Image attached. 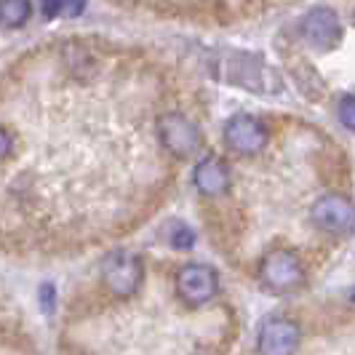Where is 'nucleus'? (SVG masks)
Instances as JSON below:
<instances>
[{
    "instance_id": "dca6fc26",
    "label": "nucleus",
    "mask_w": 355,
    "mask_h": 355,
    "mask_svg": "<svg viewBox=\"0 0 355 355\" xmlns=\"http://www.w3.org/2000/svg\"><path fill=\"white\" fill-rule=\"evenodd\" d=\"M11 155V134L0 125V163Z\"/></svg>"
},
{
    "instance_id": "39448f33",
    "label": "nucleus",
    "mask_w": 355,
    "mask_h": 355,
    "mask_svg": "<svg viewBox=\"0 0 355 355\" xmlns=\"http://www.w3.org/2000/svg\"><path fill=\"white\" fill-rule=\"evenodd\" d=\"M177 294L187 307H200L219 291V275L209 265H184L177 272Z\"/></svg>"
},
{
    "instance_id": "f03ea898",
    "label": "nucleus",
    "mask_w": 355,
    "mask_h": 355,
    "mask_svg": "<svg viewBox=\"0 0 355 355\" xmlns=\"http://www.w3.org/2000/svg\"><path fill=\"white\" fill-rule=\"evenodd\" d=\"M259 281L272 294H286L304 284V265L302 259L291 249H275L265 254L259 265Z\"/></svg>"
},
{
    "instance_id": "ddd939ff",
    "label": "nucleus",
    "mask_w": 355,
    "mask_h": 355,
    "mask_svg": "<svg viewBox=\"0 0 355 355\" xmlns=\"http://www.w3.org/2000/svg\"><path fill=\"white\" fill-rule=\"evenodd\" d=\"M40 307H43V313H49V315H51L53 307H56V291H53L51 284L40 286Z\"/></svg>"
},
{
    "instance_id": "7ed1b4c3",
    "label": "nucleus",
    "mask_w": 355,
    "mask_h": 355,
    "mask_svg": "<svg viewBox=\"0 0 355 355\" xmlns=\"http://www.w3.org/2000/svg\"><path fill=\"white\" fill-rule=\"evenodd\" d=\"M158 137H160V144L166 147V153L179 160L196 155V150L200 147V128L190 118H184L182 112H166V115H160Z\"/></svg>"
},
{
    "instance_id": "f8f14e48",
    "label": "nucleus",
    "mask_w": 355,
    "mask_h": 355,
    "mask_svg": "<svg viewBox=\"0 0 355 355\" xmlns=\"http://www.w3.org/2000/svg\"><path fill=\"white\" fill-rule=\"evenodd\" d=\"M337 118H339V123L345 125V128L355 131V96H353V94H350V96H342V99H339Z\"/></svg>"
},
{
    "instance_id": "9d476101",
    "label": "nucleus",
    "mask_w": 355,
    "mask_h": 355,
    "mask_svg": "<svg viewBox=\"0 0 355 355\" xmlns=\"http://www.w3.org/2000/svg\"><path fill=\"white\" fill-rule=\"evenodd\" d=\"M30 14H33L30 0H0V24L8 27V30L24 27Z\"/></svg>"
},
{
    "instance_id": "9b49d317",
    "label": "nucleus",
    "mask_w": 355,
    "mask_h": 355,
    "mask_svg": "<svg viewBox=\"0 0 355 355\" xmlns=\"http://www.w3.org/2000/svg\"><path fill=\"white\" fill-rule=\"evenodd\" d=\"M168 243H171V249L177 251H190L196 246V232H193V227H187V225H177V227H171V232H168Z\"/></svg>"
},
{
    "instance_id": "20e7f679",
    "label": "nucleus",
    "mask_w": 355,
    "mask_h": 355,
    "mask_svg": "<svg viewBox=\"0 0 355 355\" xmlns=\"http://www.w3.org/2000/svg\"><path fill=\"white\" fill-rule=\"evenodd\" d=\"M310 219L318 230L345 235L355 227V203L339 193H326L313 203Z\"/></svg>"
},
{
    "instance_id": "2eb2a0df",
    "label": "nucleus",
    "mask_w": 355,
    "mask_h": 355,
    "mask_svg": "<svg viewBox=\"0 0 355 355\" xmlns=\"http://www.w3.org/2000/svg\"><path fill=\"white\" fill-rule=\"evenodd\" d=\"M86 11V0H64V11L62 14H67V17H80Z\"/></svg>"
},
{
    "instance_id": "4468645a",
    "label": "nucleus",
    "mask_w": 355,
    "mask_h": 355,
    "mask_svg": "<svg viewBox=\"0 0 355 355\" xmlns=\"http://www.w3.org/2000/svg\"><path fill=\"white\" fill-rule=\"evenodd\" d=\"M40 11H43L46 19L59 17V14L64 11V0H40Z\"/></svg>"
},
{
    "instance_id": "423d86ee",
    "label": "nucleus",
    "mask_w": 355,
    "mask_h": 355,
    "mask_svg": "<svg viewBox=\"0 0 355 355\" xmlns=\"http://www.w3.org/2000/svg\"><path fill=\"white\" fill-rule=\"evenodd\" d=\"M302 342L300 323L284 315L267 318L257 334V350L259 355H294Z\"/></svg>"
},
{
    "instance_id": "6e6552de",
    "label": "nucleus",
    "mask_w": 355,
    "mask_h": 355,
    "mask_svg": "<svg viewBox=\"0 0 355 355\" xmlns=\"http://www.w3.org/2000/svg\"><path fill=\"white\" fill-rule=\"evenodd\" d=\"M300 30H302L304 40L318 51H331L339 43V37H342V24H339L337 11H331L326 6L307 11Z\"/></svg>"
},
{
    "instance_id": "0eeeda50",
    "label": "nucleus",
    "mask_w": 355,
    "mask_h": 355,
    "mask_svg": "<svg viewBox=\"0 0 355 355\" xmlns=\"http://www.w3.org/2000/svg\"><path fill=\"white\" fill-rule=\"evenodd\" d=\"M225 142L232 153L249 158V155H257V153L265 150L267 142H270V131L254 115H235L225 125Z\"/></svg>"
},
{
    "instance_id": "f3484780",
    "label": "nucleus",
    "mask_w": 355,
    "mask_h": 355,
    "mask_svg": "<svg viewBox=\"0 0 355 355\" xmlns=\"http://www.w3.org/2000/svg\"><path fill=\"white\" fill-rule=\"evenodd\" d=\"M353 302H355V291H353Z\"/></svg>"
},
{
    "instance_id": "1a4fd4ad",
    "label": "nucleus",
    "mask_w": 355,
    "mask_h": 355,
    "mask_svg": "<svg viewBox=\"0 0 355 355\" xmlns=\"http://www.w3.org/2000/svg\"><path fill=\"white\" fill-rule=\"evenodd\" d=\"M193 182H196V187L203 196L216 198L230 187V171H227V166L216 158V155H206V158L196 166Z\"/></svg>"
},
{
    "instance_id": "f257e3e1",
    "label": "nucleus",
    "mask_w": 355,
    "mask_h": 355,
    "mask_svg": "<svg viewBox=\"0 0 355 355\" xmlns=\"http://www.w3.org/2000/svg\"><path fill=\"white\" fill-rule=\"evenodd\" d=\"M144 281L142 257L128 249L110 251L102 262V284L115 297H134Z\"/></svg>"
},
{
    "instance_id": "a211bd4d",
    "label": "nucleus",
    "mask_w": 355,
    "mask_h": 355,
    "mask_svg": "<svg viewBox=\"0 0 355 355\" xmlns=\"http://www.w3.org/2000/svg\"><path fill=\"white\" fill-rule=\"evenodd\" d=\"M353 21H355V14H353Z\"/></svg>"
}]
</instances>
